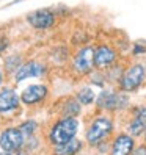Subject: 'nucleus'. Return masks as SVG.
I'll list each match as a JSON object with an SVG mask.
<instances>
[{"label":"nucleus","instance_id":"nucleus-18","mask_svg":"<svg viewBox=\"0 0 146 155\" xmlns=\"http://www.w3.org/2000/svg\"><path fill=\"white\" fill-rule=\"evenodd\" d=\"M3 66H5V72L10 75H14V72L22 66V58L21 55H8L3 61Z\"/></svg>","mask_w":146,"mask_h":155},{"label":"nucleus","instance_id":"nucleus-14","mask_svg":"<svg viewBox=\"0 0 146 155\" xmlns=\"http://www.w3.org/2000/svg\"><path fill=\"white\" fill-rule=\"evenodd\" d=\"M83 146L85 143L76 136V138H72L63 144L52 146V155H79L82 149H83Z\"/></svg>","mask_w":146,"mask_h":155},{"label":"nucleus","instance_id":"nucleus-3","mask_svg":"<svg viewBox=\"0 0 146 155\" xmlns=\"http://www.w3.org/2000/svg\"><path fill=\"white\" fill-rule=\"evenodd\" d=\"M80 122L77 117H60L52 124L50 130L47 133V141L55 146V144H63L72 138L77 136Z\"/></svg>","mask_w":146,"mask_h":155},{"label":"nucleus","instance_id":"nucleus-20","mask_svg":"<svg viewBox=\"0 0 146 155\" xmlns=\"http://www.w3.org/2000/svg\"><path fill=\"white\" fill-rule=\"evenodd\" d=\"M132 155H146V143H140L135 146Z\"/></svg>","mask_w":146,"mask_h":155},{"label":"nucleus","instance_id":"nucleus-22","mask_svg":"<svg viewBox=\"0 0 146 155\" xmlns=\"http://www.w3.org/2000/svg\"><path fill=\"white\" fill-rule=\"evenodd\" d=\"M132 52L135 53V55H137V53H146V47H140L138 44H135V45H134V50H132Z\"/></svg>","mask_w":146,"mask_h":155},{"label":"nucleus","instance_id":"nucleus-23","mask_svg":"<svg viewBox=\"0 0 146 155\" xmlns=\"http://www.w3.org/2000/svg\"><path fill=\"white\" fill-rule=\"evenodd\" d=\"M14 155H30V152L25 150V149H22V150H19V152H16Z\"/></svg>","mask_w":146,"mask_h":155},{"label":"nucleus","instance_id":"nucleus-4","mask_svg":"<svg viewBox=\"0 0 146 155\" xmlns=\"http://www.w3.org/2000/svg\"><path fill=\"white\" fill-rule=\"evenodd\" d=\"M144 80H146V68L140 63H134L123 71V75L118 81V89L124 91L127 94L135 93L141 88Z\"/></svg>","mask_w":146,"mask_h":155},{"label":"nucleus","instance_id":"nucleus-5","mask_svg":"<svg viewBox=\"0 0 146 155\" xmlns=\"http://www.w3.org/2000/svg\"><path fill=\"white\" fill-rule=\"evenodd\" d=\"M71 66L77 75H88L94 69V45L80 47L72 57Z\"/></svg>","mask_w":146,"mask_h":155},{"label":"nucleus","instance_id":"nucleus-10","mask_svg":"<svg viewBox=\"0 0 146 155\" xmlns=\"http://www.w3.org/2000/svg\"><path fill=\"white\" fill-rule=\"evenodd\" d=\"M49 96V88L46 85L36 83V85H30L27 86L22 93H21V102L24 105L29 107H35L41 102H44Z\"/></svg>","mask_w":146,"mask_h":155},{"label":"nucleus","instance_id":"nucleus-25","mask_svg":"<svg viewBox=\"0 0 146 155\" xmlns=\"http://www.w3.org/2000/svg\"><path fill=\"white\" fill-rule=\"evenodd\" d=\"M0 155H14L11 152H5V150H0Z\"/></svg>","mask_w":146,"mask_h":155},{"label":"nucleus","instance_id":"nucleus-12","mask_svg":"<svg viewBox=\"0 0 146 155\" xmlns=\"http://www.w3.org/2000/svg\"><path fill=\"white\" fill-rule=\"evenodd\" d=\"M46 72V66L39 61H27L22 63V66L14 72V81L21 83V81L27 78H33V77H42Z\"/></svg>","mask_w":146,"mask_h":155},{"label":"nucleus","instance_id":"nucleus-15","mask_svg":"<svg viewBox=\"0 0 146 155\" xmlns=\"http://www.w3.org/2000/svg\"><path fill=\"white\" fill-rule=\"evenodd\" d=\"M82 113V105L76 97H66L60 105V117H77Z\"/></svg>","mask_w":146,"mask_h":155},{"label":"nucleus","instance_id":"nucleus-11","mask_svg":"<svg viewBox=\"0 0 146 155\" xmlns=\"http://www.w3.org/2000/svg\"><path fill=\"white\" fill-rule=\"evenodd\" d=\"M27 22L35 30H49L55 25V14L50 10H36L27 14Z\"/></svg>","mask_w":146,"mask_h":155},{"label":"nucleus","instance_id":"nucleus-8","mask_svg":"<svg viewBox=\"0 0 146 155\" xmlns=\"http://www.w3.org/2000/svg\"><path fill=\"white\" fill-rule=\"evenodd\" d=\"M131 136L134 138H143V135L146 132V105H140V107H135L131 117L126 124V130Z\"/></svg>","mask_w":146,"mask_h":155},{"label":"nucleus","instance_id":"nucleus-26","mask_svg":"<svg viewBox=\"0 0 146 155\" xmlns=\"http://www.w3.org/2000/svg\"><path fill=\"white\" fill-rule=\"evenodd\" d=\"M143 143H146V132H144V135H143Z\"/></svg>","mask_w":146,"mask_h":155},{"label":"nucleus","instance_id":"nucleus-19","mask_svg":"<svg viewBox=\"0 0 146 155\" xmlns=\"http://www.w3.org/2000/svg\"><path fill=\"white\" fill-rule=\"evenodd\" d=\"M19 127H21L22 133L25 135V138H30V136L36 135V130H38V122L33 121V119H30V121H25V122H22Z\"/></svg>","mask_w":146,"mask_h":155},{"label":"nucleus","instance_id":"nucleus-2","mask_svg":"<svg viewBox=\"0 0 146 155\" xmlns=\"http://www.w3.org/2000/svg\"><path fill=\"white\" fill-rule=\"evenodd\" d=\"M96 110L101 113L116 114L126 111L131 105V100L127 93L115 88H102L101 93L96 96Z\"/></svg>","mask_w":146,"mask_h":155},{"label":"nucleus","instance_id":"nucleus-27","mask_svg":"<svg viewBox=\"0 0 146 155\" xmlns=\"http://www.w3.org/2000/svg\"><path fill=\"white\" fill-rule=\"evenodd\" d=\"M90 155H101V153H97V152H94V153H90Z\"/></svg>","mask_w":146,"mask_h":155},{"label":"nucleus","instance_id":"nucleus-13","mask_svg":"<svg viewBox=\"0 0 146 155\" xmlns=\"http://www.w3.org/2000/svg\"><path fill=\"white\" fill-rule=\"evenodd\" d=\"M21 104V96L13 88L0 89V114H8L11 111L19 110Z\"/></svg>","mask_w":146,"mask_h":155},{"label":"nucleus","instance_id":"nucleus-1","mask_svg":"<svg viewBox=\"0 0 146 155\" xmlns=\"http://www.w3.org/2000/svg\"><path fill=\"white\" fill-rule=\"evenodd\" d=\"M115 135V119L113 114L101 113L94 114L87 124L85 129V144L88 147L94 149L97 144L110 141Z\"/></svg>","mask_w":146,"mask_h":155},{"label":"nucleus","instance_id":"nucleus-16","mask_svg":"<svg viewBox=\"0 0 146 155\" xmlns=\"http://www.w3.org/2000/svg\"><path fill=\"white\" fill-rule=\"evenodd\" d=\"M74 97L80 102L82 107H91V105H94V102H96V94H94V91H93L91 86H82L76 93Z\"/></svg>","mask_w":146,"mask_h":155},{"label":"nucleus","instance_id":"nucleus-21","mask_svg":"<svg viewBox=\"0 0 146 155\" xmlns=\"http://www.w3.org/2000/svg\"><path fill=\"white\" fill-rule=\"evenodd\" d=\"M6 47H8V39L5 38L3 35H0V53L5 52V50H6Z\"/></svg>","mask_w":146,"mask_h":155},{"label":"nucleus","instance_id":"nucleus-24","mask_svg":"<svg viewBox=\"0 0 146 155\" xmlns=\"http://www.w3.org/2000/svg\"><path fill=\"white\" fill-rule=\"evenodd\" d=\"M2 83H3V71L0 68V89H2Z\"/></svg>","mask_w":146,"mask_h":155},{"label":"nucleus","instance_id":"nucleus-17","mask_svg":"<svg viewBox=\"0 0 146 155\" xmlns=\"http://www.w3.org/2000/svg\"><path fill=\"white\" fill-rule=\"evenodd\" d=\"M123 71H124V68L120 66V63H116V64H113L112 68L105 69L104 74H105L107 83H108V85L118 86V81H120V78H121V75H123Z\"/></svg>","mask_w":146,"mask_h":155},{"label":"nucleus","instance_id":"nucleus-9","mask_svg":"<svg viewBox=\"0 0 146 155\" xmlns=\"http://www.w3.org/2000/svg\"><path fill=\"white\" fill-rule=\"evenodd\" d=\"M118 63V52L108 44L94 45V69L105 71Z\"/></svg>","mask_w":146,"mask_h":155},{"label":"nucleus","instance_id":"nucleus-7","mask_svg":"<svg viewBox=\"0 0 146 155\" xmlns=\"http://www.w3.org/2000/svg\"><path fill=\"white\" fill-rule=\"evenodd\" d=\"M137 146V140L127 132H118L110 140L108 155H132Z\"/></svg>","mask_w":146,"mask_h":155},{"label":"nucleus","instance_id":"nucleus-6","mask_svg":"<svg viewBox=\"0 0 146 155\" xmlns=\"http://www.w3.org/2000/svg\"><path fill=\"white\" fill-rule=\"evenodd\" d=\"M25 140L27 138L22 133L21 127H6L0 133V149L5 152L16 153L24 149Z\"/></svg>","mask_w":146,"mask_h":155}]
</instances>
